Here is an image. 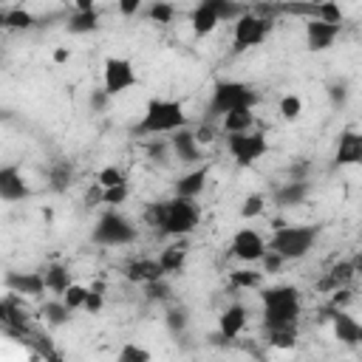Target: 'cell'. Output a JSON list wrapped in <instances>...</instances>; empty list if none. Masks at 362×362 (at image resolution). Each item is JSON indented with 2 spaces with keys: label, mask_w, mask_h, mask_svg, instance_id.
Here are the masks:
<instances>
[{
  "label": "cell",
  "mask_w": 362,
  "mask_h": 362,
  "mask_svg": "<svg viewBox=\"0 0 362 362\" xmlns=\"http://www.w3.org/2000/svg\"><path fill=\"white\" fill-rule=\"evenodd\" d=\"M342 31V23H325V20H305V48L320 54L328 51Z\"/></svg>",
  "instance_id": "5bb4252c"
},
{
  "label": "cell",
  "mask_w": 362,
  "mask_h": 362,
  "mask_svg": "<svg viewBox=\"0 0 362 362\" xmlns=\"http://www.w3.org/2000/svg\"><path fill=\"white\" fill-rule=\"evenodd\" d=\"M263 339L274 348H291L297 342V322L286 325H263Z\"/></svg>",
  "instance_id": "484cf974"
},
{
  "label": "cell",
  "mask_w": 362,
  "mask_h": 362,
  "mask_svg": "<svg viewBox=\"0 0 362 362\" xmlns=\"http://www.w3.org/2000/svg\"><path fill=\"white\" fill-rule=\"evenodd\" d=\"M164 325H167L170 334L181 337V334L187 331V325H189V311H187L184 305H170V308L164 311Z\"/></svg>",
  "instance_id": "1f68e13d"
},
{
  "label": "cell",
  "mask_w": 362,
  "mask_h": 362,
  "mask_svg": "<svg viewBox=\"0 0 362 362\" xmlns=\"http://www.w3.org/2000/svg\"><path fill=\"white\" fill-rule=\"evenodd\" d=\"M124 277L133 283H153L158 277H167L158 257H133L124 263Z\"/></svg>",
  "instance_id": "e0dca14e"
},
{
  "label": "cell",
  "mask_w": 362,
  "mask_h": 362,
  "mask_svg": "<svg viewBox=\"0 0 362 362\" xmlns=\"http://www.w3.org/2000/svg\"><path fill=\"white\" fill-rule=\"evenodd\" d=\"M260 311H263V325L297 322L303 311V294L297 286H288V283L266 286L260 288Z\"/></svg>",
  "instance_id": "3957f363"
},
{
  "label": "cell",
  "mask_w": 362,
  "mask_h": 362,
  "mask_svg": "<svg viewBox=\"0 0 362 362\" xmlns=\"http://www.w3.org/2000/svg\"><path fill=\"white\" fill-rule=\"evenodd\" d=\"M317 20H325V23H342V8L337 0H325L317 6Z\"/></svg>",
  "instance_id": "f6af8a7d"
},
{
  "label": "cell",
  "mask_w": 362,
  "mask_h": 362,
  "mask_svg": "<svg viewBox=\"0 0 362 362\" xmlns=\"http://www.w3.org/2000/svg\"><path fill=\"white\" fill-rule=\"evenodd\" d=\"M141 6H144V0H116V8L122 17H136Z\"/></svg>",
  "instance_id": "c3c4849f"
},
{
  "label": "cell",
  "mask_w": 362,
  "mask_h": 362,
  "mask_svg": "<svg viewBox=\"0 0 362 362\" xmlns=\"http://www.w3.org/2000/svg\"><path fill=\"white\" fill-rule=\"evenodd\" d=\"M65 305L71 311H85V300H88V286H79V283H71L68 291L62 294Z\"/></svg>",
  "instance_id": "f35d334b"
},
{
  "label": "cell",
  "mask_w": 362,
  "mask_h": 362,
  "mask_svg": "<svg viewBox=\"0 0 362 362\" xmlns=\"http://www.w3.org/2000/svg\"><path fill=\"white\" fill-rule=\"evenodd\" d=\"M325 93H328V102H331L334 107H345V105H348V96H351L348 82H342V79L328 82V85H325Z\"/></svg>",
  "instance_id": "ab89813d"
},
{
  "label": "cell",
  "mask_w": 362,
  "mask_h": 362,
  "mask_svg": "<svg viewBox=\"0 0 362 362\" xmlns=\"http://www.w3.org/2000/svg\"><path fill=\"white\" fill-rule=\"evenodd\" d=\"M28 195H31V187L25 184L20 167L17 164L0 167V198L6 204H17V201H25Z\"/></svg>",
  "instance_id": "9a60e30c"
},
{
  "label": "cell",
  "mask_w": 362,
  "mask_h": 362,
  "mask_svg": "<svg viewBox=\"0 0 362 362\" xmlns=\"http://www.w3.org/2000/svg\"><path fill=\"white\" fill-rule=\"evenodd\" d=\"M277 110H280V116H283L286 122H294V119H300V113H303V99H300L297 93H286V96L280 99Z\"/></svg>",
  "instance_id": "74e56055"
},
{
  "label": "cell",
  "mask_w": 362,
  "mask_h": 362,
  "mask_svg": "<svg viewBox=\"0 0 362 362\" xmlns=\"http://www.w3.org/2000/svg\"><path fill=\"white\" fill-rule=\"evenodd\" d=\"M328 314H331L334 339H337L339 345H348V348L362 345V322H359L356 317H351L345 308H337V305H331Z\"/></svg>",
  "instance_id": "8fae6325"
},
{
  "label": "cell",
  "mask_w": 362,
  "mask_h": 362,
  "mask_svg": "<svg viewBox=\"0 0 362 362\" xmlns=\"http://www.w3.org/2000/svg\"><path fill=\"white\" fill-rule=\"evenodd\" d=\"M334 164L337 167H356L362 164V133L359 130H342L334 147Z\"/></svg>",
  "instance_id": "2e32d148"
},
{
  "label": "cell",
  "mask_w": 362,
  "mask_h": 362,
  "mask_svg": "<svg viewBox=\"0 0 362 362\" xmlns=\"http://www.w3.org/2000/svg\"><path fill=\"white\" fill-rule=\"evenodd\" d=\"M147 20L150 23H158V25H170L173 20H175V6L170 3V0H153L150 6H147Z\"/></svg>",
  "instance_id": "d6a6232c"
},
{
  "label": "cell",
  "mask_w": 362,
  "mask_h": 362,
  "mask_svg": "<svg viewBox=\"0 0 362 362\" xmlns=\"http://www.w3.org/2000/svg\"><path fill=\"white\" fill-rule=\"evenodd\" d=\"M206 178H209L206 167H195V170L184 173L181 178H175V195H184V198H198V195L204 192V187H206Z\"/></svg>",
  "instance_id": "d4e9b609"
},
{
  "label": "cell",
  "mask_w": 362,
  "mask_h": 362,
  "mask_svg": "<svg viewBox=\"0 0 362 362\" xmlns=\"http://www.w3.org/2000/svg\"><path fill=\"white\" fill-rule=\"evenodd\" d=\"M189 25H192L195 37H209L221 25V17H218V11H215V6L209 0H201L189 14Z\"/></svg>",
  "instance_id": "44dd1931"
},
{
  "label": "cell",
  "mask_w": 362,
  "mask_h": 362,
  "mask_svg": "<svg viewBox=\"0 0 362 362\" xmlns=\"http://www.w3.org/2000/svg\"><path fill=\"white\" fill-rule=\"evenodd\" d=\"M311 3H325V0H311Z\"/></svg>",
  "instance_id": "f5cc1de1"
},
{
  "label": "cell",
  "mask_w": 362,
  "mask_h": 362,
  "mask_svg": "<svg viewBox=\"0 0 362 362\" xmlns=\"http://www.w3.org/2000/svg\"><path fill=\"white\" fill-rule=\"evenodd\" d=\"M65 59H71V51L68 48H57L54 51V62H65Z\"/></svg>",
  "instance_id": "816d5d0a"
},
{
  "label": "cell",
  "mask_w": 362,
  "mask_h": 362,
  "mask_svg": "<svg viewBox=\"0 0 362 362\" xmlns=\"http://www.w3.org/2000/svg\"><path fill=\"white\" fill-rule=\"evenodd\" d=\"M144 294H147V300H153V303H167L173 291H170L167 280L158 277V280H153V283H144Z\"/></svg>",
  "instance_id": "60d3db41"
},
{
  "label": "cell",
  "mask_w": 362,
  "mask_h": 362,
  "mask_svg": "<svg viewBox=\"0 0 362 362\" xmlns=\"http://www.w3.org/2000/svg\"><path fill=\"white\" fill-rule=\"evenodd\" d=\"M127 195H130V187H127V184L107 187V189H102V204H107V206H119V204L127 201Z\"/></svg>",
  "instance_id": "ee69618b"
},
{
  "label": "cell",
  "mask_w": 362,
  "mask_h": 362,
  "mask_svg": "<svg viewBox=\"0 0 362 362\" xmlns=\"http://www.w3.org/2000/svg\"><path fill=\"white\" fill-rule=\"evenodd\" d=\"M226 150L235 158L238 167H252L269 153V139L263 130H243V133H226Z\"/></svg>",
  "instance_id": "ba28073f"
},
{
  "label": "cell",
  "mask_w": 362,
  "mask_h": 362,
  "mask_svg": "<svg viewBox=\"0 0 362 362\" xmlns=\"http://www.w3.org/2000/svg\"><path fill=\"white\" fill-rule=\"evenodd\" d=\"M105 305V283H93L88 288V300H85V311L88 314H99Z\"/></svg>",
  "instance_id": "7bdbcfd3"
},
{
  "label": "cell",
  "mask_w": 362,
  "mask_h": 362,
  "mask_svg": "<svg viewBox=\"0 0 362 362\" xmlns=\"http://www.w3.org/2000/svg\"><path fill=\"white\" fill-rule=\"evenodd\" d=\"M99 28V11L90 8V11H74L68 20H65V31L68 34H93Z\"/></svg>",
  "instance_id": "f1b7e54d"
},
{
  "label": "cell",
  "mask_w": 362,
  "mask_h": 362,
  "mask_svg": "<svg viewBox=\"0 0 362 362\" xmlns=\"http://www.w3.org/2000/svg\"><path fill=\"white\" fill-rule=\"evenodd\" d=\"M74 178H76V170L68 158H57L48 164V189L51 192H68Z\"/></svg>",
  "instance_id": "603a6c76"
},
{
  "label": "cell",
  "mask_w": 362,
  "mask_h": 362,
  "mask_svg": "<svg viewBox=\"0 0 362 362\" xmlns=\"http://www.w3.org/2000/svg\"><path fill=\"white\" fill-rule=\"evenodd\" d=\"M221 130L223 133H243V130H255V107H240L232 110L221 119Z\"/></svg>",
  "instance_id": "4316f807"
},
{
  "label": "cell",
  "mask_w": 362,
  "mask_h": 362,
  "mask_svg": "<svg viewBox=\"0 0 362 362\" xmlns=\"http://www.w3.org/2000/svg\"><path fill=\"white\" fill-rule=\"evenodd\" d=\"M71 308L65 305V300L62 297H51V300H45V305H42V320L51 325V328H59V325H68L71 322Z\"/></svg>",
  "instance_id": "f546056e"
},
{
  "label": "cell",
  "mask_w": 362,
  "mask_h": 362,
  "mask_svg": "<svg viewBox=\"0 0 362 362\" xmlns=\"http://www.w3.org/2000/svg\"><path fill=\"white\" fill-rule=\"evenodd\" d=\"M229 252L232 257H238L240 263H260V257L269 252V243L263 240V235L252 226H243L232 235L229 240Z\"/></svg>",
  "instance_id": "30bf717a"
},
{
  "label": "cell",
  "mask_w": 362,
  "mask_h": 362,
  "mask_svg": "<svg viewBox=\"0 0 362 362\" xmlns=\"http://www.w3.org/2000/svg\"><path fill=\"white\" fill-rule=\"evenodd\" d=\"M167 139H170L173 156H175L181 164H198V161L204 158V147H201V141H198V136H195V130H192L189 124L181 127V130H175V133H170Z\"/></svg>",
  "instance_id": "7c38bea8"
},
{
  "label": "cell",
  "mask_w": 362,
  "mask_h": 362,
  "mask_svg": "<svg viewBox=\"0 0 362 362\" xmlns=\"http://www.w3.org/2000/svg\"><path fill=\"white\" fill-rule=\"evenodd\" d=\"M187 257H189V243L184 238H178L175 243H167L158 252V263H161L164 274H181L187 266Z\"/></svg>",
  "instance_id": "ffe728a7"
},
{
  "label": "cell",
  "mask_w": 362,
  "mask_h": 362,
  "mask_svg": "<svg viewBox=\"0 0 362 362\" xmlns=\"http://www.w3.org/2000/svg\"><path fill=\"white\" fill-rule=\"evenodd\" d=\"M74 6H76V11H90V8H96V0H74Z\"/></svg>",
  "instance_id": "f907efd6"
},
{
  "label": "cell",
  "mask_w": 362,
  "mask_h": 362,
  "mask_svg": "<svg viewBox=\"0 0 362 362\" xmlns=\"http://www.w3.org/2000/svg\"><path fill=\"white\" fill-rule=\"evenodd\" d=\"M308 192H311L308 178H288V181H283V184L274 189L272 201H274L277 206H297V204H303V201L308 198Z\"/></svg>",
  "instance_id": "ac0fdd59"
},
{
  "label": "cell",
  "mask_w": 362,
  "mask_h": 362,
  "mask_svg": "<svg viewBox=\"0 0 362 362\" xmlns=\"http://www.w3.org/2000/svg\"><path fill=\"white\" fill-rule=\"evenodd\" d=\"M3 283H6L8 291H14L20 297H42L48 291L42 269H37V272H6Z\"/></svg>",
  "instance_id": "4fadbf2b"
},
{
  "label": "cell",
  "mask_w": 362,
  "mask_h": 362,
  "mask_svg": "<svg viewBox=\"0 0 362 362\" xmlns=\"http://www.w3.org/2000/svg\"><path fill=\"white\" fill-rule=\"evenodd\" d=\"M246 320H249L246 305H243V303H232V305H226V308L221 311V317H218V331H221L226 339H238L240 331L246 328Z\"/></svg>",
  "instance_id": "d6986e66"
},
{
  "label": "cell",
  "mask_w": 362,
  "mask_h": 362,
  "mask_svg": "<svg viewBox=\"0 0 362 362\" xmlns=\"http://www.w3.org/2000/svg\"><path fill=\"white\" fill-rule=\"evenodd\" d=\"M167 150H170V139H167V141H158V136H156V141L147 147L150 158H153V161H161V164L170 161V158H167ZM170 153H173V150H170Z\"/></svg>",
  "instance_id": "7dc6e473"
},
{
  "label": "cell",
  "mask_w": 362,
  "mask_h": 362,
  "mask_svg": "<svg viewBox=\"0 0 362 362\" xmlns=\"http://www.w3.org/2000/svg\"><path fill=\"white\" fill-rule=\"evenodd\" d=\"M317 238H320L317 223H280L269 238V249H274L286 260H303L314 249Z\"/></svg>",
  "instance_id": "5b68a950"
},
{
  "label": "cell",
  "mask_w": 362,
  "mask_h": 362,
  "mask_svg": "<svg viewBox=\"0 0 362 362\" xmlns=\"http://www.w3.org/2000/svg\"><path fill=\"white\" fill-rule=\"evenodd\" d=\"M274 20L249 8L246 14H240L235 20V31H232V54H243L249 48H257L260 42H266V37L272 34Z\"/></svg>",
  "instance_id": "52a82bcc"
},
{
  "label": "cell",
  "mask_w": 362,
  "mask_h": 362,
  "mask_svg": "<svg viewBox=\"0 0 362 362\" xmlns=\"http://www.w3.org/2000/svg\"><path fill=\"white\" fill-rule=\"evenodd\" d=\"M212 6H215V11H218V17H221V23L226 20V23H235L240 14H246L249 11V6H243V3H238V0H209Z\"/></svg>",
  "instance_id": "836d02e7"
},
{
  "label": "cell",
  "mask_w": 362,
  "mask_h": 362,
  "mask_svg": "<svg viewBox=\"0 0 362 362\" xmlns=\"http://www.w3.org/2000/svg\"><path fill=\"white\" fill-rule=\"evenodd\" d=\"M260 263H263V272H269V274H277V272H280V269H283L288 260H286L283 255H277L274 249H269V252L260 257Z\"/></svg>",
  "instance_id": "bcb514c9"
},
{
  "label": "cell",
  "mask_w": 362,
  "mask_h": 362,
  "mask_svg": "<svg viewBox=\"0 0 362 362\" xmlns=\"http://www.w3.org/2000/svg\"><path fill=\"white\" fill-rule=\"evenodd\" d=\"M110 102H113V96H110L105 88H93V90L88 93V107H90V113H105V110L110 107Z\"/></svg>",
  "instance_id": "b9f144b4"
},
{
  "label": "cell",
  "mask_w": 362,
  "mask_h": 362,
  "mask_svg": "<svg viewBox=\"0 0 362 362\" xmlns=\"http://www.w3.org/2000/svg\"><path fill=\"white\" fill-rule=\"evenodd\" d=\"M139 82V74L133 68V62L127 57H107L102 65V88L110 96H119L124 90H130Z\"/></svg>",
  "instance_id": "9c48e42d"
},
{
  "label": "cell",
  "mask_w": 362,
  "mask_h": 362,
  "mask_svg": "<svg viewBox=\"0 0 362 362\" xmlns=\"http://www.w3.org/2000/svg\"><path fill=\"white\" fill-rule=\"evenodd\" d=\"M136 238H139V226L116 209L102 212L90 229V240L96 246H130L136 243Z\"/></svg>",
  "instance_id": "8992f818"
},
{
  "label": "cell",
  "mask_w": 362,
  "mask_h": 362,
  "mask_svg": "<svg viewBox=\"0 0 362 362\" xmlns=\"http://www.w3.org/2000/svg\"><path fill=\"white\" fill-rule=\"evenodd\" d=\"M42 274H45V286H48V291L57 294V297H62V294L68 291V286L74 283L71 269H68L65 263H59V260L45 263V266H42Z\"/></svg>",
  "instance_id": "cb8c5ba5"
},
{
  "label": "cell",
  "mask_w": 362,
  "mask_h": 362,
  "mask_svg": "<svg viewBox=\"0 0 362 362\" xmlns=\"http://www.w3.org/2000/svg\"><path fill=\"white\" fill-rule=\"evenodd\" d=\"M189 119H187V110L178 99H150L141 119L133 124V136H170L181 127H187Z\"/></svg>",
  "instance_id": "7a4b0ae2"
},
{
  "label": "cell",
  "mask_w": 362,
  "mask_h": 362,
  "mask_svg": "<svg viewBox=\"0 0 362 362\" xmlns=\"http://www.w3.org/2000/svg\"><path fill=\"white\" fill-rule=\"evenodd\" d=\"M195 136H198L201 144H209V141L215 139V130H212L209 124H201V127H195Z\"/></svg>",
  "instance_id": "681fc988"
},
{
  "label": "cell",
  "mask_w": 362,
  "mask_h": 362,
  "mask_svg": "<svg viewBox=\"0 0 362 362\" xmlns=\"http://www.w3.org/2000/svg\"><path fill=\"white\" fill-rule=\"evenodd\" d=\"M96 184H99L102 189H107V187H119V184H127V175H124L122 167L107 164V167H102V170L96 173Z\"/></svg>",
  "instance_id": "e575fe53"
},
{
  "label": "cell",
  "mask_w": 362,
  "mask_h": 362,
  "mask_svg": "<svg viewBox=\"0 0 362 362\" xmlns=\"http://www.w3.org/2000/svg\"><path fill=\"white\" fill-rule=\"evenodd\" d=\"M147 223L167 238H187L198 229L201 223V209L195 204V198H184V195H173L167 201H153L144 212Z\"/></svg>",
  "instance_id": "6da1fadb"
},
{
  "label": "cell",
  "mask_w": 362,
  "mask_h": 362,
  "mask_svg": "<svg viewBox=\"0 0 362 362\" xmlns=\"http://www.w3.org/2000/svg\"><path fill=\"white\" fill-rule=\"evenodd\" d=\"M356 274H359V272H356L354 260H339V263H334V266L322 274V280L317 283V288H320V291H337V288L348 286Z\"/></svg>",
  "instance_id": "7402d4cb"
},
{
  "label": "cell",
  "mask_w": 362,
  "mask_h": 362,
  "mask_svg": "<svg viewBox=\"0 0 362 362\" xmlns=\"http://www.w3.org/2000/svg\"><path fill=\"white\" fill-rule=\"evenodd\" d=\"M0 23H3L6 31H28V28L37 25V17L28 8L17 6V8H6L3 17H0Z\"/></svg>",
  "instance_id": "83f0119b"
},
{
  "label": "cell",
  "mask_w": 362,
  "mask_h": 362,
  "mask_svg": "<svg viewBox=\"0 0 362 362\" xmlns=\"http://www.w3.org/2000/svg\"><path fill=\"white\" fill-rule=\"evenodd\" d=\"M263 209H266V198H263L260 192H249V195L243 198V204H240V218H243V221H252V218L263 215Z\"/></svg>",
  "instance_id": "8d00e7d4"
},
{
  "label": "cell",
  "mask_w": 362,
  "mask_h": 362,
  "mask_svg": "<svg viewBox=\"0 0 362 362\" xmlns=\"http://www.w3.org/2000/svg\"><path fill=\"white\" fill-rule=\"evenodd\" d=\"M150 359H153V354L136 342H124L116 354V362H150Z\"/></svg>",
  "instance_id": "d590c367"
},
{
  "label": "cell",
  "mask_w": 362,
  "mask_h": 362,
  "mask_svg": "<svg viewBox=\"0 0 362 362\" xmlns=\"http://www.w3.org/2000/svg\"><path fill=\"white\" fill-rule=\"evenodd\" d=\"M255 105H257V90L252 85L240 79H218L206 102V119H223L232 110L255 107Z\"/></svg>",
  "instance_id": "277c9868"
},
{
  "label": "cell",
  "mask_w": 362,
  "mask_h": 362,
  "mask_svg": "<svg viewBox=\"0 0 362 362\" xmlns=\"http://www.w3.org/2000/svg\"><path fill=\"white\" fill-rule=\"evenodd\" d=\"M263 274L266 272H252V269H238L229 274V286L235 291H249V288H263Z\"/></svg>",
  "instance_id": "4dcf8cb0"
}]
</instances>
